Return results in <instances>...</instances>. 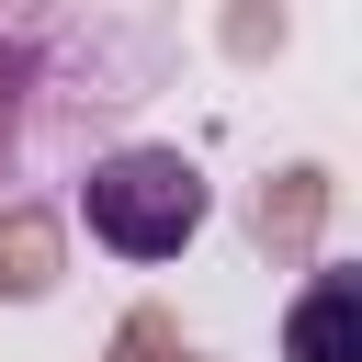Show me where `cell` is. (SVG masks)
I'll return each instance as SVG.
<instances>
[{"label": "cell", "instance_id": "obj_1", "mask_svg": "<svg viewBox=\"0 0 362 362\" xmlns=\"http://www.w3.org/2000/svg\"><path fill=\"white\" fill-rule=\"evenodd\" d=\"M158 23H124V11H11L0 0V181L57 147L79 113H113L158 79Z\"/></svg>", "mask_w": 362, "mask_h": 362}, {"label": "cell", "instance_id": "obj_2", "mask_svg": "<svg viewBox=\"0 0 362 362\" xmlns=\"http://www.w3.org/2000/svg\"><path fill=\"white\" fill-rule=\"evenodd\" d=\"M204 215H215V192H204V158H181V147L136 136V147H102L79 170V226L113 260H181L204 238Z\"/></svg>", "mask_w": 362, "mask_h": 362}, {"label": "cell", "instance_id": "obj_3", "mask_svg": "<svg viewBox=\"0 0 362 362\" xmlns=\"http://www.w3.org/2000/svg\"><path fill=\"white\" fill-rule=\"evenodd\" d=\"M283 362H362V272L351 260L305 272V294L283 305Z\"/></svg>", "mask_w": 362, "mask_h": 362}]
</instances>
